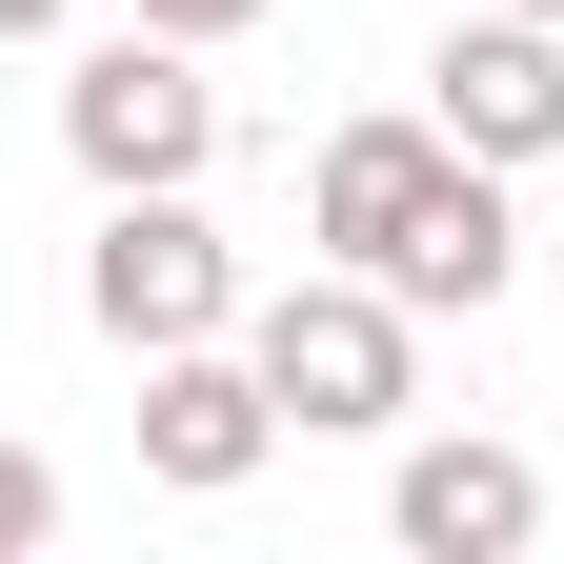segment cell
I'll use <instances>...</instances> for the list:
<instances>
[{"instance_id":"1","label":"cell","mask_w":564,"mask_h":564,"mask_svg":"<svg viewBox=\"0 0 564 564\" xmlns=\"http://www.w3.org/2000/svg\"><path fill=\"white\" fill-rule=\"evenodd\" d=\"M242 364L282 383L303 444H383V423L423 403V303L364 282V262H303V282H262V303H242Z\"/></svg>"},{"instance_id":"2","label":"cell","mask_w":564,"mask_h":564,"mask_svg":"<svg viewBox=\"0 0 564 564\" xmlns=\"http://www.w3.org/2000/svg\"><path fill=\"white\" fill-rule=\"evenodd\" d=\"M242 242L202 223V182H121L101 242H82V323L121 343V364H162V343H242Z\"/></svg>"},{"instance_id":"3","label":"cell","mask_w":564,"mask_h":564,"mask_svg":"<svg viewBox=\"0 0 564 564\" xmlns=\"http://www.w3.org/2000/svg\"><path fill=\"white\" fill-rule=\"evenodd\" d=\"M61 162H82L101 202H121V182H202V162H223V82H202V41H162V21L82 41V82H61Z\"/></svg>"},{"instance_id":"4","label":"cell","mask_w":564,"mask_h":564,"mask_svg":"<svg viewBox=\"0 0 564 564\" xmlns=\"http://www.w3.org/2000/svg\"><path fill=\"white\" fill-rule=\"evenodd\" d=\"M282 444H303V423H282V383L242 364V343H162V364H141V484H182V505H242Z\"/></svg>"},{"instance_id":"5","label":"cell","mask_w":564,"mask_h":564,"mask_svg":"<svg viewBox=\"0 0 564 564\" xmlns=\"http://www.w3.org/2000/svg\"><path fill=\"white\" fill-rule=\"evenodd\" d=\"M444 182H464V141L423 121V101H383V121H343L323 162H303V242L364 262V282H403V242L444 223Z\"/></svg>"},{"instance_id":"6","label":"cell","mask_w":564,"mask_h":564,"mask_svg":"<svg viewBox=\"0 0 564 564\" xmlns=\"http://www.w3.org/2000/svg\"><path fill=\"white\" fill-rule=\"evenodd\" d=\"M423 121L464 141V162H564V21H524V0H464L444 61H423Z\"/></svg>"},{"instance_id":"7","label":"cell","mask_w":564,"mask_h":564,"mask_svg":"<svg viewBox=\"0 0 564 564\" xmlns=\"http://www.w3.org/2000/svg\"><path fill=\"white\" fill-rule=\"evenodd\" d=\"M383 524H403L423 564H524V544H544V464H524V444H484V423H464V444H403Z\"/></svg>"},{"instance_id":"8","label":"cell","mask_w":564,"mask_h":564,"mask_svg":"<svg viewBox=\"0 0 564 564\" xmlns=\"http://www.w3.org/2000/svg\"><path fill=\"white\" fill-rule=\"evenodd\" d=\"M41 544H61V464H41V444H0V564H41Z\"/></svg>"},{"instance_id":"9","label":"cell","mask_w":564,"mask_h":564,"mask_svg":"<svg viewBox=\"0 0 564 564\" xmlns=\"http://www.w3.org/2000/svg\"><path fill=\"white\" fill-rule=\"evenodd\" d=\"M121 21H162V41H242L262 0H121Z\"/></svg>"},{"instance_id":"10","label":"cell","mask_w":564,"mask_h":564,"mask_svg":"<svg viewBox=\"0 0 564 564\" xmlns=\"http://www.w3.org/2000/svg\"><path fill=\"white\" fill-rule=\"evenodd\" d=\"M61 21H82V0H0V41H61Z\"/></svg>"},{"instance_id":"11","label":"cell","mask_w":564,"mask_h":564,"mask_svg":"<svg viewBox=\"0 0 564 564\" xmlns=\"http://www.w3.org/2000/svg\"><path fill=\"white\" fill-rule=\"evenodd\" d=\"M524 21H564V0H524Z\"/></svg>"}]
</instances>
